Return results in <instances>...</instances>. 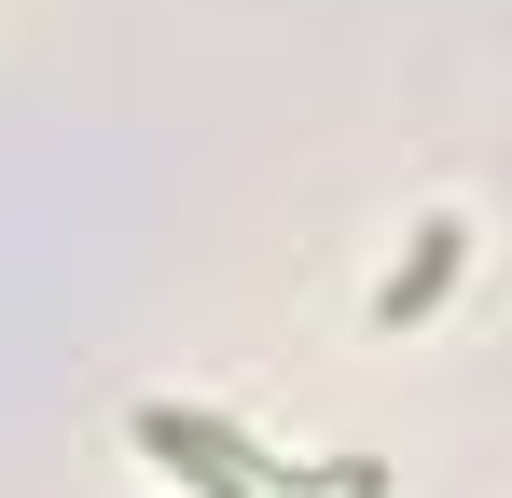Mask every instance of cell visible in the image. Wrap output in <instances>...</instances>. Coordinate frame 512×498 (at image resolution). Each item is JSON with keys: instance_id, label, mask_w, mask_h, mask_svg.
I'll return each instance as SVG.
<instances>
[{"instance_id": "obj_2", "label": "cell", "mask_w": 512, "mask_h": 498, "mask_svg": "<svg viewBox=\"0 0 512 498\" xmlns=\"http://www.w3.org/2000/svg\"><path fill=\"white\" fill-rule=\"evenodd\" d=\"M457 263H471V222H429V249L388 277V291H374V319H416V305H443V277H457Z\"/></svg>"}, {"instance_id": "obj_1", "label": "cell", "mask_w": 512, "mask_h": 498, "mask_svg": "<svg viewBox=\"0 0 512 498\" xmlns=\"http://www.w3.org/2000/svg\"><path fill=\"white\" fill-rule=\"evenodd\" d=\"M125 429H139L153 471H180L208 498H388V457H263V443H236L222 415H194V402H139Z\"/></svg>"}]
</instances>
